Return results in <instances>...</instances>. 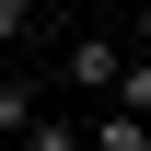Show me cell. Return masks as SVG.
Returning a JSON list of instances; mask_svg holds the SVG:
<instances>
[{"instance_id":"7a4b0ae2","label":"cell","mask_w":151,"mask_h":151,"mask_svg":"<svg viewBox=\"0 0 151 151\" xmlns=\"http://www.w3.org/2000/svg\"><path fill=\"white\" fill-rule=\"evenodd\" d=\"M81 139H93V151H151V128H139V116H116V105H105V116H93Z\"/></svg>"},{"instance_id":"6da1fadb","label":"cell","mask_w":151,"mask_h":151,"mask_svg":"<svg viewBox=\"0 0 151 151\" xmlns=\"http://www.w3.org/2000/svg\"><path fill=\"white\" fill-rule=\"evenodd\" d=\"M116 70H128V58H116L105 35H81V47H70V81H81V93H116Z\"/></svg>"},{"instance_id":"3957f363","label":"cell","mask_w":151,"mask_h":151,"mask_svg":"<svg viewBox=\"0 0 151 151\" xmlns=\"http://www.w3.org/2000/svg\"><path fill=\"white\" fill-rule=\"evenodd\" d=\"M35 116H47V105L23 93V81H0V139H23V128H35Z\"/></svg>"}]
</instances>
